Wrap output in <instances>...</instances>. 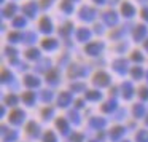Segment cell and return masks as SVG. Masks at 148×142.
Listing matches in <instances>:
<instances>
[{"instance_id":"cell-1","label":"cell","mask_w":148,"mask_h":142,"mask_svg":"<svg viewBox=\"0 0 148 142\" xmlns=\"http://www.w3.org/2000/svg\"><path fill=\"white\" fill-rule=\"evenodd\" d=\"M94 10L92 8H88V7H83L81 8V11H80V16H81V19H84V21H91L94 18Z\"/></svg>"},{"instance_id":"cell-2","label":"cell","mask_w":148,"mask_h":142,"mask_svg":"<svg viewBox=\"0 0 148 142\" xmlns=\"http://www.w3.org/2000/svg\"><path fill=\"white\" fill-rule=\"evenodd\" d=\"M94 83H96V85H100V86H105V85H108V75H105V74H97Z\"/></svg>"},{"instance_id":"cell-3","label":"cell","mask_w":148,"mask_h":142,"mask_svg":"<svg viewBox=\"0 0 148 142\" xmlns=\"http://www.w3.org/2000/svg\"><path fill=\"white\" fill-rule=\"evenodd\" d=\"M24 13H26L27 16H35V13H37V3H27V5H24Z\"/></svg>"},{"instance_id":"cell-4","label":"cell","mask_w":148,"mask_h":142,"mask_svg":"<svg viewBox=\"0 0 148 142\" xmlns=\"http://www.w3.org/2000/svg\"><path fill=\"white\" fill-rule=\"evenodd\" d=\"M100 50H102V45H100V43H91V45L86 46V51L89 53V54H97Z\"/></svg>"},{"instance_id":"cell-5","label":"cell","mask_w":148,"mask_h":142,"mask_svg":"<svg viewBox=\"0 0 148 142\" xmlns=\"http://www.w3.org/2000/svg\"><path fill=\"white\" fill-rule=\"evenodd\" d=\"M103 21H105L108 26H113V24H116L118 18H116L115 13H105V14H103Z\"/></svg>"},{"instance_id":"cell-6","label":"cell","mask_w":148,"mask_h":142,"mask_svg":"<svg viewBox=\"0 0 148 142\" xmlns=\"http://www.w3.org/2000/svg\"><path fill=\"white\" fill-rule=\"evenodd\" d=\"M113 67L116 69L118 72H126V67H127V64H126L124 59H118V61H115V64H113Z\"/></svg>"},{"instance_id":"cell-7","label":"cell","mask_w":148,"mask_h":142,"mask_svg":"<svg viewBox=\"0 0 148 142\" xmlns=\"http://www.w3.org/2000/svg\"><path fill=\"white\" fill-rule=\"evenodd\" d=\"M89 35H91V34H89V30H88V29H80L77 32V37H78L80 42H86V40L89 39Z\"/></svg>"},{"instance_id":"cell-8","label":"cell","mask_w":148,"mask_h":142,"mask_svg":"<svg viewBox=\"0 0 148 142\" xmlns=\"http://www.w3.org/2000/svg\"><path fill=\"white\" fill-rule=\"evenodd\" d=\"M40 29H42L43 32H51V23H49L48 18H43V19L40 21Z\"/></svg>"},{"instance_id":"cell-9","label":"cell","mask_w":148,"mask_h":142,"mask_svg":"<svg viewBox=\"0 0 148 142\" xmlns=\"http://www.w3.org/2000/svg\"><path fill=\"white\" fill-rule=\"evenodd\" d=\"M145 34H147V29H145V26H138L137 29H135V32H134L135 40H142V39L145 37Z\"/></svg>"},{"instance_id":"cell-10","label":"cell","mask_w":148,"mask_h":142,"mask_svg":"<svg viewBox=\"0 0 148 142\" xmlns=\"http://www.w3.org/2000/svg\"><path fill=\"white\" fill-rule=\"evenodd\" d=\"M123 14H126L127 18L134 16V8H132L131 3H124V5H123Z\"/></svg>"},{"instance_id":"cell-11","label":"cell","mask_w":148,"mask_h":142,"mask_svg":"<svg viewBox=\"0 0 148 142\" xmlns=\"http://www.w3.org/2000/svg\"><path fill=\"white\" fill-rule=\"evenodd\" d=\"M23 116H24V113L21 112V110H16V112H13V115H11V121H13V123H19Z\"/></svg>"},{"instance_id":"cell-12","label":"cell","mask_w":148,"mask_h":142,"mask_svg":"<svg viewBox=\"0 0 148 142\" xmlns=\"http://www.w3.org/2000/svg\"><path fill=\"white\" fill-rule=\"evenodd\" d=\"M69 102H70V94L69 93L61 94V97H59V104H61V105H67Z\"/></svg>"},{"instance_id":"cell-13","label":"cell","mask_w":148,"mask_h":142,"mask_svg":"<svg viewBox=\"0 0 148 142\" xmlns=\"http://www.w3.org/2000/svg\"><path fill=\"white\" fill-rule=\"evenodd\" d=\"M56 46H58L56 40H45L43 42V48H46V50H54Z\"/></svg>"},{"instance_id":"cell-14","label":"cell","mask_w":148,"mask_h":142,"mask_svg":"<svg viewBox=\"0 0 148 142\" xmlns=\"http://www.w3.org/2000/svg\"><path fill=\"white\" fill-rule=\"evenodd\" d=\"M137 141L138 142H148V131H138Z\"/></svg>"},{"instance_id":"cell-15","label":"cell","mask_w":148,"mask_h":142,"mask_svg":"<svg viewBox=\"0 0 148 142\" xmlns=\"http://www.w3.org/2000/svg\"><path fill=\"white\" fill-rule=\"evenodd\" d=\"M38 56H40L38 50H29V51H27V58L29 59H38Z\"/></svg>"},{"instance_id":"cell-16","label":"cell","mask_w":148,"mask_h":142,"mask_svg":"<svg viewBox=\"0 0 148 142\" xmlns=\"http://www.w3.org/2000/svg\"><path fill=\"white\" fill-rule=\"evenodd\" d=\"M26 85L27 86H37L38 85V80L35 77H26Z\"/></svg>"},{"instance_id":"cell-17","label":"cell","mask_w":148,"mask_h":142,"mask_svg":"<svg viewBox=\"0 0 148 142\" xmlns=\"http://www.w3.org/2000/svg\"><path fill=\"white\" fill-rule=\"evenodd\" d=\"M13 26H14V27H23V26H26V21H24V18H16V19L13 21Z\"/></svg>"},{"instance_id":"cell-18","label":"cell","mask_w":148,"mask_h":142,"mask_svg":"<svg viewBox=\"0 0 148 142\" xmlns=\"http://www.w3.org/2000/svg\"><path fill=\"white\" fill-rule=\"evenodd\" d=\"M14 10H16V7H14V5H10V7L7 8V10L3 11V16H7V18H10L11 14L14 13Z\"/></svg>"},{"instance_id":"cell-19","label":"cell","mask_w":148,"mask_h":142,"mask_svg":"<svg viewBox=\"0 0 148 142\" xmlns=\"http://www.w3.org/2000/svg\"><path fill=\"white\" fill-rule=\"evenodd\" d=\"M86 97L88 99H99L100 97V93H97V91H89V93H86Z\"/></svg>"},{"instance_id":"cell-20","label":"cell","mask_w":148,"mask_h":142,"mask_svg":"<svg viewBox=\"0 0 148 142\" xmlns=\"http://www.w3.org/2000/svg\"><path fill=\"white\" fill-rule=\"evenodd\" d=\"M123 131H124L123 128H115V129H112V137H113V139L119 137V136L123 134Z\"/></svg>"},{"instance_id":"cell-21","label":"cell","mask_w":148,"mask_h":142,"mask_svg":"<svg viewBox=\"0 0 148 142\" xmlns=\"http://www.w3.org/2000/svg\"><path fill=\"white\" fill-rule=\"evenodd\" d=\"M58 126H59V129H62V132H67V123H65L64 120H59Z\"/></svg>"},{"instance_id":"cell-22","label":"cell","mask_w":148,"mask_h":142,"mask_svg":"<svg viewBox=\"0 0 148 142\" xmlns=\"http://www.w3.org/2000/svg\"><path fill=\"white\" fill-rule=\"evenodd\" d=\"M45 142H56V137L53 132H48V134L45 136Z\"/></svg>"},{"instance_id":"cell-23","label":"cell","mask_w":148,"mask_h":142,"mask_svg":"<svg viewBox=\"0 0 148 142\" xmlns=\"http://www.w3.org/2000/svg\"><path fill=\"white\" fill-rule=\"evenodd\" d=\"M132 75H134V78H140L142 77V69L140 67H135L134 72H132Z\"/></svg>"},{"instance_id":"cell-24","label":"cell","mask_w":148,"mask_h":142,"mask_svg":"<svg viewBox=\"0 0 148 142\" xmlns=\"http://www.w3.org/2000/svg\"><path fill=\"white\" fill-rule=\"evenodd\" d=\"M62 8H64L67 13H70V11H72V5L69 3V2H64V3H62Z\"/></svg>"},{"instance_id":"cell-25","label":"cell","mask_w":148,"mask_h":142,"mask_svg":"<svg viewBox=\"0 0 148 142\" xmlns=\"http://www.w3.org/2000/svg\"><path fill=\"white\" fill-rule=\"evenodd\" d=\"M134 113H135V115H142V113H143V107H142V105H137V107H135V109H134Z\"/></svg>"},{"instance_id":"cell-26","label":"cell","mask_w":148,"mask_h":142,"mask_svg":"<svg viewBox=\"0 0 148 142\" xmlns=\"http://www.w3.org/2000/svg\"><path fill=\"white\" fill-rule=\"evenodd\" d=\"M24 101H26V102H32L34 101V93H27L26 96H24Z\"/></svg>"},{"instance_id":"cell-27","label":"cell","mask_w":148,"mask_h":142,"mask_svg":"<svg viewBox=\"0 0 148 142\" xmlns=\"http://www.w3.org/2000/svg\"><path fill=\"white\" fill-rule=\"evenodd\" d=\"M26 40H27V43H34L35 42V34H29V35L26 37Z\"/></svg>"},{"instance_id":"cell-28","label":"cell","mask_w":148,"mask_h":142,"mask_svg":"<svg viewBox=\"0 0 148 142\" xmlns=\"http://www.w3.org/2000/svg\"><path fill=\"white\" fill-rule=\"evenodd\" d=\"M115 105H116L115 101H113V102H108L105 107H103V110H112V109H115Z\"/></svg>"},{"instance_id":"cell-29","label":"cell","mask_w":148,"mask_h":142,"mask_svg":"<svg viewBox=\"0 0 148 142\" xmlns=\"http://www.w3.org/2000/svg\"><path fill=\"white\" fill-rule=\"evenodd\" d=\"M51 96H53V94L51 93H49V91H43V99H45V101H48V99H51Z\"/></svg>"},{"instance_id":"cell-30","label":"cell","mask_w":148,"mask_h":142,"mask_svg":"<svg viewBox=\"0 0 148 142\" xmlns=\"http://www.w3.org/2000/svg\"><path fill=\"white\" fill-rule=\"evenodd\" d=\"M7 102L8 104H16V97H14V96H8L7 97Z\"/></svg>"},{"instance_id":"cell-31","label":"cell","mask_w":148,"mask_h":142,"mask_svg":"<svg viewBox=\"0 0 148 142\" xmlns=\"http://www.w3.org/2000/svg\"><path fill=\"white\" fill-rule=\"evenodd\" d=\"M94 126H103V120H92Z\"/></svg>"},{"instance_id":"cell-32","label":"cell","mask_w":148,"mask_h":142,"mask_svg":"<svg viewBox=\"0 0 148 142\" xmlns=\"http://www.w3.org/2000/svg\"><path fill=\"white\" fill-rule=\"evenodd\" d=\"M140 96L142 97H148V90H145V88H143V90H140Z\"/></svg>"},{"instance_id":"cell-33","label":"cell","mask_w":148,"mask_h":142,"mask_svg":"<svg viewBox=\"0 0 148 142\" xmlns=\"http://www.w3.org/2000/svg\"><path fill=\"white\" fill-rule=\"evenodd\" d=\"M132 58L135 59V61H142V56H140V53H134V56Z\"/></svg>"},{"instance_id":"cell-34","label":"cell","mask_w":148,"mask_h":142,"mask_svg":"<svg viewBox=\"0 0 148 142\" xmlns=\"http://www.w3.org/2000/svg\"><path fill=\"white\" fill-rule=\"evenodd\" d=\"M21 39V35H18V34H13V35H10V40H18Z\"/></svg>"},{"instance_id":"cell-35","label":"cell","mask_w":148,"mask_h":142,"mask_svg":"<svg viewBox=\"0 0 148 142\" xmlns=\"http://www.w3.org/2000/svg\"><path fill=\"white\" fill-rule=\"evenodd\" d=\"M53 0H42V3H43V7H48L49 3H51Z\"/></svg>"},{"instance_id":"cell-36","label":"cell","mask_w":148,"mask_h":142,"mask_svg":"<svg viewBox=\"0 0 148 142\" xmlns=\"http://www.w3.org/2000/svg\"><path fill=\"white\" fill-rule=\"evenodd\" d=\"M142 14H143V18H145V19H147V21H148V10H147V8H145V10L142 11Z\"/></svg>"},{"instance_id":"cell-37","label":"cell","mask_w":148,"mask_h":142,"mask_svg":"<svg viewBox=\"0 0 148 142\" xmlns=\"http://www.w3.org/2000/svg\"><path fill=\"white\" fill-rule=\"evenodd\" d=\"M7 53H10V54H16V51H14V50H10V48L7 50Z\"/></svg>"},{"instance_id":"cell-38","label":"cell","mask_w":148,"mask_h":142,"mask_svg":"<svg viewBox=\"0 0 148 142\" xmlns=\"http://www.w3.org/2000/svg\"><path fill=\"white\" fill-rule=\"evenodd\" d=\"M96 2H97V3H100V5L103 3V0H96Z\"/></svg>"}]
</instances>
